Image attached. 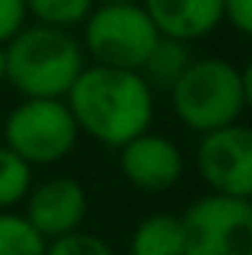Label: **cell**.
Here are the masks:
<instances>
[{"label":"cell","mask_w":252,"mask_h":255,"mask_svg":"<svg viewBox=\"0 0 252 255\" xmlns=\"http://www.w3.org/2000/svg\"><path fill=\"white\" fill-rule=\"evenodd\" d=\"M65 104L89 139L119 148L154 122L157 92L136 68L86 63L65 92Z\"/></svg>","instance_id":"1"},{"label":"cell","mask_w":252,"mask_h":255,"mask_svg":"<svg viewBox=\"0 0 252 255\" xmlns=\"http://www.w3.org/2000/svg\"><path fill=\"white\" fill-rule=\"evenodd\" d=\"M6 83L21 98H65L74 77L89 63L80 39L48 24H24L6 45Z\"/></svg>","instance_id":"2"},{"label":"cell","mask_w":252,"mask_h":255,"mask_svg":"<svg viewBox=\"0 0 252 255\" xmlns=\"http://www.w3.org/2000/svg\"><path fill=\"white\" fill-rule=\"evenodd\" d=\"M172 113L193 133L241 122L250 107V68L226 57H193L184 74L166 89Z\"/></svg>","instance_id":"3"},{"label":"cell","mask_w":252,"mask_h":255,"mask_svg":"<svg viewBox=\"0 0 252 255\" xmlns=\"http://www.w3.org/2000/svg\"><path fill=\"white\" fill-rule=\"evenodd\" d=\"M80 27H83L80 45L89 63L136 68V71L160 36L139 0L95 3Z\"/></svg>","instance_id":"4"},{"label":"cell","mask_w":252,"mask_h":255,"mask_svg":"<svg viewBox=\"0 0 252 255\" xmlns=\"http://www.w3.org/2000/svg\"><path fill=\"white\" fill-rule=\"evenodd\" d=\"M80 139L65 98H21L3 119V142L30 166L65 160Z\"/></svg>","instance_id":"5"},{"label":"cell","mask_w":252,"mask_h":255,"mask_svg":"<svg viewBox=\"0 0 252 255\" xmlns=\"http://www.w3.org/2000/svg\"><path fill=\"white\" fill-rule=\"evenodd\" d=\"M184 220V255H252V205L250 199L205 193Z\"/></svg>","instance_id":"6"},{"label":"cell","mask_w":252,"mask_h":255,"mask_svg":"<svg viewBox=\"0 0 252 255\" xmlns=\"http://www.w3.org/2000/svg\"><path fill=\"white\" fill-rule=\"evenodd\" d=\"M196 175L211 193H226L238 199L252 196V130L244 122L214 128L199 133L193 154Z\"/></svg>","instance_id":"7"},{"label":"cell","mask_w":252,"mask_h":255,"mask_svg":"<svg viewBox=\"0 0 252 255\" xmlns=\"http://www.w3.org/2000/svg\"><path fill=\"white\" fill-rule=\"evenodd\" d=\"M119 172L130 187L142 193H166L172 190L187 169L184 151L181 145L166 136L157 133L151 128H145L142 133L130 136L119 148Z\"/></svg>","instance_id":"8"},{"label":"cell","mask_w":252,"mask_h":255,"mask_svg":"<svg viewBox=\"0 0 252 255\" xmlns=\"http://www.w3.org/2000/svg\"><path fill=\"white\" fill-rule=\"evenodd\" d=\"M24 217L27 223L45 238H57L65 232H74L86 223L89 214V193L71 175H51L45 181H33L24 196Z\"/></svg>","instance_id":"9"},{"label":"cell","mask_w":252,"mask_h":255,"mask_svg":"<svg viewBox=\"0 0 252 255\" xmlns=\"http://www.w3.org/2000/svg\"><path fill=\"white\" fill-rule=\"evenodd\" d=\"M160 36L199 42L223 24V0H139Z\"/></svg>","instance_id":"10"},{"label":"cell","mask_w":252,"mask_h":255,"mask_svg":"<svg viewBox=\"0 0 252 255\" xmlns=\"http://www.w3.org/2000/svg\"><path fill=\"white\" fill-rule=\"evenodd\" d=\"M127 253L184 255V220H181V214H169V211L145 214L127 238Z\"/></svg>","instance_id":"11"},{"label":"cell","mask_w":252,"mask_h":255,"mask_svg":"<svg viewBox=\"0 0 252 255\" xmlns=\"http://www.w3.org/2000/svg\"><path fill=\"white\" fill-rule=\"evenodd\" d=\"M193 60V48L190 42H181V39H172V36H157L154 48L148 51V57L139 65V74L148 80V86L154 92H166L181 74L184 68Z\"/></svg>","instance_id":"12"},{"label":"cell","mask_w":252,"mask_h":255,"mask_svg":"<svg viewBox=\"0 0 252 255\" xmlns=\"http://www.w3.org/2000/svg\"><path fill=\"white\" fill-rule=\"evenodd\" d=\"M33 184V166L15 154L6 142H0V211H12L24 202Z\"/></svg>","instance_id":"13"},{"label":"cell","mask_w":252,"mask_h":255,"mask_svg":"<svg viewBox=\"0 0 252 255\" xmlns=\"http://www.w3.org/2000/svg\"><path fill=\"white\" fill-rule=\"evenodd\" d=\"M0 255H45V238L15 208L0 211Z\"/></svg>","instance_id":"14"},{"label":"cell","mask_w":252,"mask_h":255,"mask_svg":"<svg viewBox=\"0 0 252 255\" xmlns=\"http://www.w3.org/2000/svg\"><path fill=\"white\" fill-rule=\"evenodd\" d=\"M24 6H27V18L36 24L74 30L83 24L95 0H24Z\"/></svg>","instance_id":"15"},{"label":"cell","mask_w":252,"mask_h":255,"mask_svg":"<svg viewBox=\"0 0 252 255\" xmlns=\"http://www.w3.org/2000/svg\"><path fill=\"white\" fill-rule=\"evenodd\" d=\"M45 255H116V250L95 232H86L83 226L74 232L57 235L45 241Z\"/></svg>","instance_id":"16"},{"label":"cell","mask_w":252,"mask_h":255,"mask_svg":"<svg viewBox=\"0 0 252 255\" xmlns=\"http://www.w3.org/2000/svg\"><path fill=\"white\" fill-rule=\"evenodd\" d=\"M27 21L30 18L24 0H0V45H6Z\"/></svg>","instance_id":"17"},{"label":"cell","mask_w":252,"mask_h":255,"mask_svg":"<svg viewBox=\"0 0 252 255\" xmlns=\"http://www.w3.org/2000/svg\"><path fill=\"white\" fill-rule=\"evenodd\" d=\"M223 24H229L235 33H252V0H223Z\"/></svg>","instance_id":"18"},{"label":"cell","mask_w":252,"mask_h":255,"mask_svg":"<svg viewBox=\"0 0 252 255\" xmlns=\"http://www.w3.org/2000/svg\"><path fill=\"white\" fill-rule=\"evenodd\" d=\"M6 83V60H3V45H0V86Z\"/></svg>","instance_id":"19"},{"label":"cell","mask_w":252,"mask_h":255,"mask_svg":"<svg viewBox=\"0 0 252 255\" xmlns=\"http://www.w3.org/2000/svg\"><path fill=\"white\" fill-rule=\"evenodd\" d=\"M95 3H125V0H95Z\"/></svg>","instance_id":"20"}]
</instances>
